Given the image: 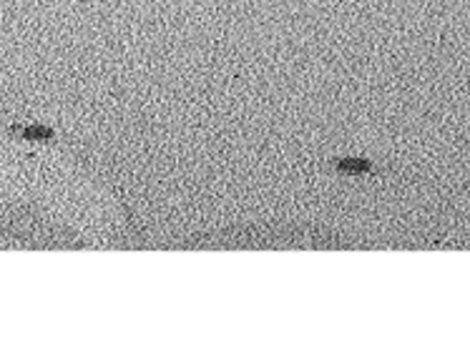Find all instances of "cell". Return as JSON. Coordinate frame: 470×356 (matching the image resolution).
Here are the masks:
<instances>
[{
  "mask_svg": "<svg viewBox=\"0 0 470 356\" xmlns=\"http://www.w3.org/2000/svg\"><path fill=\"white\" fill-rule=\"evenodd\" d=\"M25 138H51L53 136V130L51 128H43V126H31V128H25L20 130Z\"/></svg>",
  "mask_w": 470,
  "mask_h": 356,
  "instance_id": "6da1fadb",
  "label": "cell"
},
{
  "mask_svg": "<svg viewBox=\"0 0 470 356\" xmlns=\"http://www.w3.org/2000/svg\"><path fill=\"white\" fill-rule=\"evenodd\" d=\"M340 168H342V171H365L367 163H362V161H357V163H355V161H342Z\"/></svg>",
  "mask_w": 470,
  "mask_h": 356,
  "instance_id": "7a4b0ae2",
  "label": "cell"
}]
</instances>
